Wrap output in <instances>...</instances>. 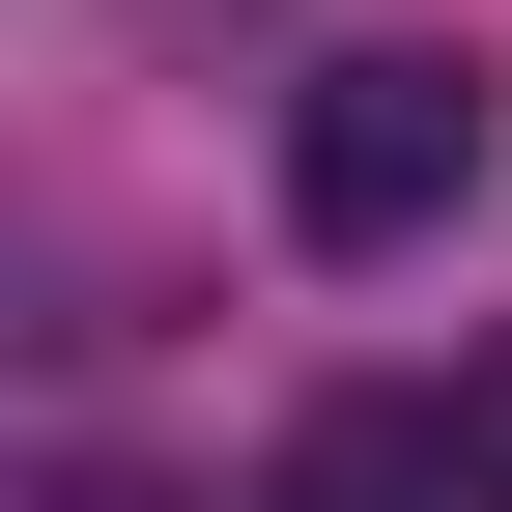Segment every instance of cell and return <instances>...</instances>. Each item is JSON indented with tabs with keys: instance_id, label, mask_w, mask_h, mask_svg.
<instances>
[{
	"instance_id": "obj_1",
	"label": "cell",
	"mask_w": 512,
	"mask_h": 512,
	"mask_svg": "<svg viewBox=\"0 0 512 512\" xmlns=\"http://www.w3.org/2000/svg\"><path fill=\"white\" fill-rule=\"evenodd\" d=\"M484 143H512L484 57H456V29H370V57L285 86V228H313V256H427V228L484 200Z\"/></svg>"
},
{
	"instance_id": "obj_2",
	"label": "cell",
	"mask_w": 512,
	"mask_h": 512,
	"mask_svg": "<svg viewBox=\"0 0 512 512\" xmlns=\"http://www.w3.org/2000/svg\"><path fill=\"white\" fill-rule=\"evenodd\" d=\"M256 512H512V484H484V427H456V399H313Z\"/></svg>"
},
{
	"instance_id": "obj_3",
	"label": "cell",
	"mask_w": 512,
	"mask_h": 512,
	"mask_svg": "<svg viewBox=\"0 0 512 512\" xmlns=\"http://www.w3.org/2000/svg\"><path fill=\"white\" fill-rule=\"evenodd\" d=\"M484 484H512V370H484Z\"/></svg>"
},
{
	"instance_id": "obj_4",
	"label": "cell",
	"mask_w": 512,
	"mask_h": 512,
	"mask_svg": "<svg viewBox=\"0 0 512 512\" xmlns=\"http://www.w3.org/2000/svg\"><path fill=\"white\" fill-rule=\"evenodd\" d=\"M57 512H143V484H57Z\"/></svg>"
}]
</instances>
